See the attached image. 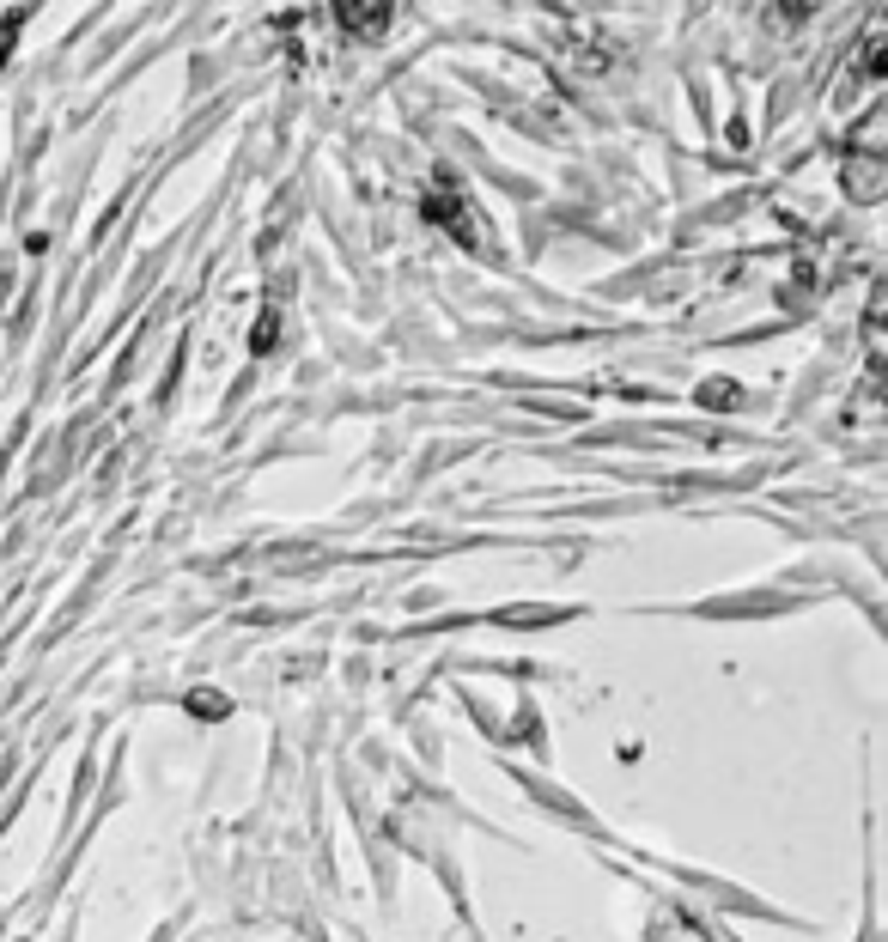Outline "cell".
<instances>
[{"instance_id":"6da1fadb","label":"cell","mask_w":888,"mask_h":942,"mask_svg":"<svg viewBox=\"0 0 888 942\" xmlns=\"http://www.w3.org/2000/svg\"><path fill=\"white\" fill-rule=\"evenodd\" d=\"M390 19H396V7H341V25H347V31L359 25L365 37H378V31H384Z\"/></svg>"}]
</instances>
